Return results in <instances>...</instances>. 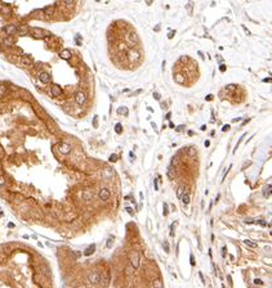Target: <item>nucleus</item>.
<instances>
[{"label":"nucleus","mask_w":272,"mask_h":288,"mask_svg":"<svg viewBox=\"0 0 272 288\" xmlns=\"http://www.w3.org/2000/svg\"><path fill=\"white\" fill-rule=\"evenodd\" d=\"M164 250H165V252H166V253H168V252H169V243L166 242V240H165V242H164Z\"/></svg>","instance_id":"obj_34"},{"label":"nucleus","mask_w":272,"mask_h":288,"mask_svg":"<svg viewBox=\"0 0 272 288\" xmlns=\"http://www.w3.org/2000/svg\"><path fill=\"white\" fill-rule=\"evenodd\" d=\"M129 36H130V40H132V41H138V36H137L135 32H130Z\"/></svg>","instance_id":"obj_28"},{"label":"nucleus","mask_w":272,"mask_h":288,"mask_svg":"<svg viewBox=\"0 0 272 288\" xmlns=\"http://www.w3.org/2000/svg\"><path fill=\"white\" fill-rule=\"evenodd\" d=\"M174 226H176V223H173L170 225V237H174Z\"/></svg>","instance_id":"obj_32"},{"label":"nucleus","mask_w":272,"mask_h":288,"mask_svg":"<svg viewBox=\"0 0 272 288\" xmlns=\"http://www.w3.org/2000/svg\"><path fill=\"white\" fill-rule=\"evenodd\" d=\"M178 161H179L178 156L173 157V158H172V163H170V165H172V166H173V167H174V166H176V165H177V163H178Z\"/></svg>","instance_id":"obj_29"},{"label":"nucleus","mask_w":272,"mask_h":288,"mask_svg":"<svg viewBox=\"0 0 272 288\" xmlns=\"http://www.w3.org/2000/svg\"><path fill=\"white\" fill-rule=\"evenodd\" d=\"M199 276H200V279H201L202 284H205V279H204V275H202V273H201V271H199Z\"/></svg>","instance_id":"obj_37"},{"label":"nucleus","mask_w":272,"mask_h":288,"mask_svg":"<svg viewBox=\"0 0 272 288\" xmlns=\"http://www.w3.org/2000/svg\"><path fill=\"white\" fill-rule=\"evenodd\" d=\"M183 194H185V188H183V187H178V189H177V198L181 199Z\"/></svg>","instance_id":"obj_20"},{"label":"nucleus","mask_w":272,"mask_h":288,"mask_svg":"<svg viewBox=\"0 0 272 288\" xmlns=\"http://www.w3.org/2000/svg\"><path fill=\"white\" fill-rule=\"evenodd\" d=\"M130 266L133 268V269H137L138 266H139V255H138V252L133 251L132 253H130Z\"/></svg>","instance_id":"obj_1"},{"label":"nucleus","mask_w":272,"mask_h":288,"mask_svg":"<svg viewBox=\"0 0 272 288\" xmlns=\"http://www.w3.org/2000/svg\"><path fill=\"white\" fill-rule=\"evenodd\" d=\"M169 214V210H168V204L164 203V216H166Z\"/></svg>","instance_id":"obj_33"},{"label":"nucleus","mask_w":272,"mask_h":288,"mask_svg":"<svg viewBox=\"0 0 272 288\" xmlns=\"http://www.w3.org/2000/svg\"><path fill=\"white\" fill-rule=\"evenodd\" d=\"M219 71H221V72H224V71H226V66L222 65L221 67H219Z\"/></svg>","instance_id":"obj_44"},{"label":"nucleus","mask_w":272,"mask_h":288,"mask_svg":"<svg viewBox=\"0 0 272 288\" xmlns=\"http://www.w3.org/2000/svg\"><path fill=\"white\" fill-rule=\"evenodd\" d=\"M76 44H77V45H81V40H80V35H76Z\"/></svg>","instance_id":"obj_38"},{"label":"nucleus","mask_w":272,"mask_h":288,"mask_svg":"<svg viewBox=\"0 0 272 288\" xmlns=\"http://www.w3.org/2000/svg\"><path fill=\"white\" fill-rule=\"evenodd\" d=\"M7 86H4V85H0V96H4L5 94H7Z\"/></svg>","instance_id":"obj_26"},{"label":"nucleus","mask_w":272,"mask_h":288,"mask_svg":"<svg viewBox=\"0 0 272 288\" xmlns=\"http://www.w3.org/2000/svg\"><path fill=\"white\" fill-rule=\"evenodd\" d=\"M183 127H185V125H181V126H178V127H177V131H181V130H183Z\"/></svg>","instance_id":"obj_47"},{"label":"nucleus","mask_w":272,"mask_h":288,"mask_svg":"<svg viewBox=\"0 0 272 288\" xmlns=\"http://www.w3.org/2000/svg\"><path fill=\"white\" fill-rule=\"evenodd\" d=\"M166 176H168L170 180H173L174 176H176V168H174L172 165H169L168 168H166Z\"/></svg>","instance_id":"obj_9"},{"label":"nucleus","mask_w":272,"mask_h":288,"mask_svg":"<svg viewBox=\"0 0 272 288\" xmlns=\"http://www.w3.org/2000/svg\"><path fill=\"white\" fill-rule=\"evenodd\" d=\"M257 223H258V224H259V225H262V226H266V225H267V223H266V221H264V220H258V221H257Z\"/></svg>","instance_id":"obj_36"},{"label":"nucleus","mask_w":272,"mask_h":288,"mask_svg":"<svg viewBox=\"0 0 272 288\" xmlns=\"http://www.w3.org/2000/svg\"><path fill=\"white\" fill-rule=\"evenodd\" d=\"M243 29H244V30H245V32H246V34H248V35H250V32H249V30H248V29H246V27H245V26H243Z\"/></svg>","instance_id":"obj_51"},{"label":"nucleus","mask_w":272,"mask_h":288,"mask_svg":"<svg viewBox=\"0 0 272 288\" xmlns=\"http://www.w3.org/2000/svg\"><path fill=\"white\" fill-rule=\"evenodd\" d=\"M222 253H223V257H226V247L222 248Z\"/></svg>","instance_id":"obj_48"},{"label":"nucleus","mask_w":272,"mask_h":288,"mask_svg":"<svg viewBox=\"0 0 272 288\" xmlns=\"http://www.w3.org/2000/svg\"><path fill=\"white\" fill-rule=\"evenodd\" d=\"M129 156H130V158L133 160V157H134V154H133V152H130V153H129Z\"/></svg>","instance_id":"obj_54"},{"label":"nucleus","mask_w":272,"mask_h":288,"mask_svg":"<svg viewBox=\"0 0 272 288\" xmlns=\"http://www.w3.org/2000/svg\"><path fill=\"white\" fill-rule=\"evenodd\" d=\"M79 288H87V287H84V286H80Z\"/></svg>","instance_id":"obj_55"},{"label":"nucleus","mask_w":272,"mask_h":288,"mask_svg":"<svg viewBox=\"0 0 272 288\" xmlns=\"http://www.w3.org/2000/svg\"><path fill=\"white\" fill-rule=\"evenodd\" d=\"M187 151H188V156L190 157H195L196 156V148L195 147H190Z\"/></svg>","instance_id":"obj_21"},{"label":"nucleus","mask_w":272,"mask_h":288,"mask_svg":"<svg viewBox=\"0 0 272 288\" xmlns=\"http://www.w3.org/2000/svg\"><path fill=\"white\" fill-rule=\"evenodd\" d=\"M59 152H61V153H63V154L70 153V152H71V145H70V144H67V143L61 144V145H59Z\"/></svg>","instance_id":"obj_7"},{"label":"nucleus","mask_w":272,"mask_h":288,"mask_svg":"<svg viewBox=\"0 0 272 288\" xmlns=\"http://www.w3.org/2000/svg\"><path fill=\"white\" fill-rule=\"evenodd\" d=\"M128 108L126 107H119L118 108V115H120V116H126L128 115Z\"/></svg>","instance_id":"obj_18"},{"label":"nucleus","mask_w":272,"mask_h":288,"mask_svg":"<svg viewBox=\"0 0 272 288\" xmlns=\"http://www.w3.org/2000/svg\"><path fill=\"white\" fill-rule=\"evenodd\" d=\"M128 59L132 63H137V62H139V59H141V54L138 53L137 50H130L129 53H128Z\"/></svg>","instance_id":"obj_3"},{"label":"nucleus","mask_w":272,"mask_h":288,"mask_svg":"<svg viewBox=\"0 0 272 288\" xmlns=\"http://www.w3.org/2000/svg\"><path fill=\"white\" fill-rule=\"evenodd\" d=\"M21 63H23L25 66H30L31 65V57H29V55H22L21 57Z\"/></svg>","instance_id":"obj_14"},{"label":"nucleus","mask_w":272,"mask_h":288,"mask_svg":"<svg viewBox=\"0 0 272 288\" xmlns=\"http://www.w3.org/2000/svg\"><path fill=\"white\" fill-rule=\"evenodd\" d=\"M152 288H164L163 281L160 278H156L154 282H152Z\"/></svg>","instance_id":"obj_13"},{"label":"nucleus","mask_w":272,"mask_h":288,"mask_svg":"<svg viewBox=\"0 0 272 288\" xmlns=\"http://www.w3.org/2000/svg\"><path fill=\"white\" fill-rule=\"evenodd\" d=\"M204 144H205V147H209V145H210V142H209V140H205Z\"/></svg>","instance_id":"obj_52"},{"label":"nucleus","mask_w":272,"mask_h":288,"mask_svg":"<svg viewBox=\"0 0 272 288\" xmlns=\"http://www.w3.org/2000/svg\"><path fill=\"white\" fill-rule=\"evenodd\" d=\"M92 197H93V193H92L90 190H84V192H83V198H84L85 201H89Z\"/></svg>","instance_id":"obj_19"},{"label":"nucleus","mask_w":272,"mask_h":288,"mask_svg":"<svg viewBox=\"0 0 272 288\" xmlns=\"http://www.w3.org/2000/svg\"><path fill=\"white\" fill-rule=\"evenodd\" d=\"M192 5H193V4H192V3H190V4H188V5H187V9H188V10H191V8H192Z\"/></svg>","instance_id":"obj_50"},{"label":"nucleus","mask_w":272,"mask_h":288,"mask_svg":"<svg viewBox=\"0 0 272 288\" xmlns=\"http://www.w3.org/2000/svg\"><path fill=\"white\" fill-rule=\"evenodd\" d=\"M227 130H230V125H224L222 127V131H227Z\"/></svg>","instance_id":"obj_41"},{"label":"nucleus","mask_w":272,"mask_h":288,"mask_svg":"<svg viewBox=\"0 0 272 288\" xmlns=\"http://www.w3.org/2000/svg\"><path fill=\"white\" fill-rule=\"evenodd\" d=\"M125 210H126V211H128V212H129V214H130V215H133V210H132V209H130V207H126V209H125Z\"/></svg>","instance_id":"obj_46"},{"label":"nucleus","mask_w":272,"mask_h":288,"mask_svg":"<svg viewBox=\"0 0 272 288\" xmlns=\"http://www.w3.org/2000/svg\"><path fill=\"white\" fill-rule=\"evenodd\" d=\"M263 82H272V79L271 77H266V79H263Z\"/></svg>","instance_id":"obj_40"},{"label":"nucleus","mask_w":272,"mask_h":288,"mask_svg":"<svg viewBox=\"0 0 272 288\" xmlns=\"http://www.w3.org/2000/svg\"><path fill=\"white\" fill-rule=\"evenodd\" d=\"M181 199H182V202H183V204H185V206H187V204L190 203V201H191L190 194H188L187 192H185V194L182 196V198H181Z\"/></svg>","instance_id":"obj_16"},{"label":"nucleus","mask_w":272,"mask_h":288,"mask_svg":"<svg viewBox=\"0 0 272 288\" xmlns=\"http://www.w3.org/2000/svg\"><path fill=\"white\" fill-rule=\"evenodd\" d=\"M4 31L7 32V34H9V35H13V34L17 32V27H16L14 24H8V26L4 27Z\"/></svg>","instance_id":"obj_10"},{"label":"nucleus","mask_w":272,"mask_h":288,"mask_svg":"<svg viewBox=\"0 0 272 288\" xmlns=\"http://www.w3.org/2000/svg\"><path fill=\"white\" fill-rule=\"evenodd\" d=\"M31 34H32V36H34L35 39H43V37L49 36L48 31H44V30H41V29H34Z\"/></svg>","instance_id":"obj_2"},{"label":"nucleus","mask_w":272,"mask_h":288,"mask_svg":"<svg viewBox=\"0 0 272 288\" xmlns=\"http://www.w3.org/2000/svg\"><path fill=\"white\" fill-rule=\"evenodd\" d=\"M154 98L156 99V101H159V99H160V94H159V93H155V94H154Z\"/></svg>","instance_id":"obj_43"},{"label":"nucleus","mask_w":272,"mask_h":288,"mask_svg":"<svg viewBox=\"0 0 272 288\" xmlns=\"http://www.w3.org/2000/svg\"><path fill=\"white\" fill-rule=\"evenodd\" d=\"M61 58H62V59L68 60L71 58V52L68 50V49H63V50L61 52Z\"/></svg>","instance_id":"obj_12"},{"label":"nucleus","mask_w":272,"mask_h":288,"mask_svg":"<svg viewBox=\"0 0 272 288\" xmlns=\"http://www.w3.org/2000/svg\"><path fill=\"white\" fill-rule=\"evenodd\" d=\"M75 98H76V102H77V103H79V104H83V103L85 102V99H87V95H85L84 91H79V93H76V96H75Z\"/></svg>","instance_id":"obj_8"},{"label":"nucleus","mask_w":272,"mask_h":288,"mask_svg":"<svg viewBox=\"0 0 272 288\" xmlns=\"http://www.w3.org/2000/svg\"><path fill=\"white\" fill-rule=\"evenodd\" d=\"M94 251H96V245H90L89 247L84 251V255H85V256H90V255L94 253Z\"/></svg>","instance_id":"obj_15"},{"label":"nucleus","mask_w":272,"mask_h":288,"mask_svg":"<svg viewBox=\"0 0 272 288\" xmlns=\"http://www.w3.org/2000/svg\"><path fill=\"white\" fill-rule=\"evenodd\" d=\"M244 243H245V245L248 246V247H250V248H257V243L251 242V240H249V239L244 240Z\"/></svg>","instance_id":"obj_22"},{"label":"nucleus","mask_w":272,"mask_h":288,"mask_svg":"<svg viewBox=\"0 0 272 288\" xmlns=\"http://www.w3.org/2000/svg\"><path fill=\"white\" fill-rule=\"evenodd\" d=\"M212 99H213V95H208L206 96V101H212Z\"/></svg>","instance_id":"obj_53"},{"label":"nucleus","mask_w":272,"mask_h":288,"mask_svg":"<svg viewBox=\"0 0 272 288\" xmlns=\"http://www.w3.org/2000/svg\"><path fill=\"white\" fill-rule=\"evenodd\" d=\"M4 184H5L4 178H3V176H0V187H1V185H4Z\"/></svg>","instance_id":"obj_42"},{"label":"nucleus","mask_w":272,"mask_h":288,"mask_svg":"<svg viewBox=\"0 0 272 288\" xmlns=\"http://www.w3.org/2000/svg\"><path fill=\"white\" fill-rule=\"evenodd\" d=\"M190 262H191V265H192V266H195V259H193V255H191V256H190Z\"/></svg>","instance_id":"obj_35"},{"label":"nucleus","mask_w":272,"mask_h":288,"mask_svg":"<svg viewBox=\"0 0 272 288\" xmlns=\"http://www.w3.org/2000/svg\"><path fill=\"white\" fill-rule=\"evenodd\" d=\"M174 34H176V31H170V34L168 35V37L169 39H173V36H174Z\"/></svg>","instance_id":"obj_45"},{"label":"nucleus","mask_w":272,"mask_h":288,"mask_svg":"<svg viewBox=\"0 0 272 288\" xmlns=\"http://www.w3.org/2000/svg\"><path fill=\"white\" fill-rule=\"evenodd\" d=\"M254 283H255V284H259V286H262L263 282L260 281V279H254Z\"/></svg>","instance_id":"obj_39"},{"label":"nucleus","mask_w":272,"mask_h":288,"mask_svg":"<svg viewBox=\"0 0 272 288\" xmlns=\"http://www.w3.org/2000/svg\"><path fill=\"white\" fill-rule=\"evenodd\" d=\"M4 44H5L7 46H12L13 44H14V39H13L12 36H8V37L4 39Z\"/></svg>","instance_id":"obj_17"},{"label":"nucleus","mask_w":272,"mask_h":288,"mask_svg":"<svg viewBox=\"0 0 272 288\" xmlns=\"http://www.w3.org/2000/svg\"><path fill=\"white\" fill-rule=\"evenodd\" d=\"M234 90H236V85L235 84H230V85H227L226 86V91H234Z\"/></svg>","instance_id":"obj_27"},{"label":"nucleus","mask_w":272,"mask_h":288,"mask_svg":"<svg viewBox=\"0 0 272 288\" xmlns=\"http://www.w3.org/2000/svg\"><path fill=\"white\" fill-rule=\"evenodd\" d=\"M89 282L93 284V286L98 284L99 282H101V274L99 273H92L89 275Z\"/></svg>","instance_id":"obj_4"},{"label":"nucleus","mask_w":272,"mask_h":288,"mask_svg":"<svg viewBox=\"0 0 272 288\" xmlns=\"http://www.w3.org/2000/svg\"><path fill=\"white\" fill-rule=\"evenodd\" d=\"M98 197H99V199H102V201H107V199L110 198V190L106 189V188H102L98 193Z\"/></svg>","instance_id":"obj_5"},{"label":"nucleus","mask_w":272,"mask_h":288,"mask_svg":"<svg viewBox=\"0 0 272 288\" xmlns=\"http://www.w3.org/2000/svg\"><path fill=\"white\" fill-rule=\"evenodd\" d=\"M240 120H241L240 117H236V118H234V120H232V122H237V121H240Z\"/></svg>","instance_id":"obj_49"},{"label":"nucleus","mask_w":272,"mask_h":288,"mask_svg":"<svg viewBox=\"0 0 272 288\" xmlns=\"http://www.w3.org/2000/svg\"><path fill=\"white\" fill-rule=\"evenodd\" d=\"M52 94H53L54 96H58V95H61V94H62V88H61L59 85L54 84L53 86H52Z\"/></svg>","instance_id":"obj_11"},{"label":"nucleus","mask_w":272,"mask_h":288,"mask_svg":"<svg viewBox=\"0 0 272 288\" xmlns=\"http://www.w3.org/2000/svg\"><path fill=\"white\" fill-rule=\"evenodd\" d=\"M93 126L94 127H98V116H94V120H93Z\"/></svg>","instance_id":"obj_31"},{"label":"nucleus","mask_w":272,"mask_h":288,"mask_svg":"<svg viewBox=\"0 0 272 288\" xmlns=\"http://www.w3.org/2000/svg\"><path fill=\"white\" fill-rule=\"evenodd\" d=\"M121 131H123V126H121V124H116L115 125V132L116 134H121Z\"/></svg>","instance_id":"obj_25"},{"label":"nucleus","mask_w":272,"mask_h":288,"mask_svg":"<svg viewBox=\"0 0 272 288\" xmlns=\"http://www.w3.org/2000/svg\"><path fill=\"white\" fill-rule=\"evenodd\" d=\"M118 161V154H111L110 156V162H116Z\"/></svg>","instance_id":"obj_30"},{"label":"nucleus","mask_w":272,"mask_h":288,"mask_svg":"<svg viewBox=\"0 0 272 288\" xmlns=\"http://www.w3.org/2000/svg\"><path fill=\"white\" fill-rule=\"evenodd\" d=\"M39 80H40L43 84H48V82L51 81V76H49L48 72H40V75H39Z\"/></svg>","instance_id":"obj_6"},{"label":"nucleus","mask_w":272,"mask_h":288,"mask_svg":"<svg viewBox=\"0 0 272 288\" xmlns=\"http://www.w3.org/2000/svg\"><path fill=\"white\" fill-rule=\"evenodd\" d=\"M101 282L105 284V286H107V284H109V275H103V274H101Z\"/></svg>","instance_id":"obj_23"},{"label":"nucleus","mask_w":272,"mask_h":288,"mask_svg":"<svg viewBox=\"0 0 272 288\" xmlns=\"http://www.w3.org/2000/svg\"><path fill=\"white\" fill-rule=\"evenodd\" d=\"M113 245V237L111 235V237H109V239H107V243H106V247L107 248H111Z\"/></svg>","instance_id":"obj_24"}]
</instances>
